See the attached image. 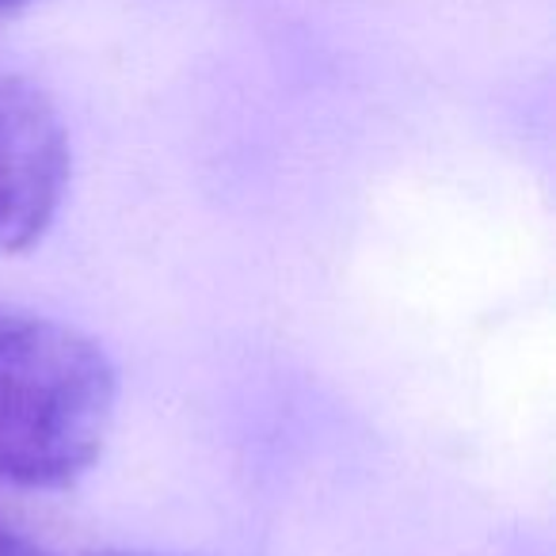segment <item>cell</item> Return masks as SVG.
I'll return each instance as SVG.
<instances>
[{
	"label": "cell",
	"instance_id": "4",
	"mask_svg": "<svg viewBox=\"0 0 556 556\" xmlns=\"http://www.w3.org/2000/svg\"><path fill=\"white\" fill-rule=\"evenodd\" d=\"M96 556H164V553H146V548H103Z\"/></svg>",
	"mask_w": 556,
	"mask_h": 556
},
{
	"label": "cell",
	"instance_id": "1",
	"mask_svg": "<svg viewBox=\"0 0 556 556\" xmlns=\"http://www.w3.org/2000/svg\"><path fill=\"white\" fill-rule=\"evenodd\" d=\"M118 378L85 332L0 305V484L70 488L100 462Z\"/></svg>",
	"mask_w": 556,
	"mask_h": 556
},
{
	"label": "cell",
	"instance_id": "2",
	"mask_svg": "<svg viewBox=\"0 0 556 556\" xmlns=\"http://www.w3.org/2000/svg\"><path fill=\"white\" fill-rule=\"evenodd\" d=\"M73 149L62 111L39 85L0 77V252H27L70 191Z\"/></svg>",
	"mask_w": 556,
	"mask_h": 556
},
{
	"label": "cell",
	"instance_id": "5",
	"mask_svg": "<svg viewBox=\"0 0 556 556\" xmlns=\"http://www.w3.org/2000/svg\"><path fill=\"white\" fill-rule=\"evenodd\" d=\"M20 4H27V0H0V16H4V12H16Z\"/></svg>",
	"mask_w": 556,
	"mask_h": 556
},
{
	"label": "cell",
	"instance_id": "3",
	"mask_svg": "<svg viewBox=\"0 0 556 556\" xmlns=\"http://www.w3.org/2000/svg\"><path fill=\"white\" fill-rule=\"evenodd\" d=\"M0 556H50L39 541H31L24 530L0 522Z\"/></svg>",
	"mask_w": 556,
	"mask_h": 556
}]
</instances>
